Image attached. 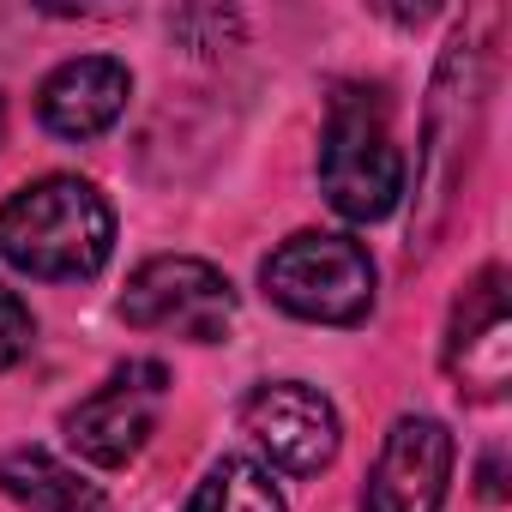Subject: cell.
<instances>
[{
    "label": "cell",
    "mask_w": 512,
    "mask_h": 512,
    "mask_svg": "<svg viewBox=\"0 0 512 512\" xmlns=\"http://www.w3.org/2000/svg\"><path fill=\"white\" fill-rule=\"evenodd\" d=\"M440 356H446V374L458 380V392L470 404L506 398V380H512V308H506V272L500 266H482L464 284V296L452 302Z\"/></svg>",
    "instance_id": "52a82bcc"
},
{
    "label": "cell",
    "mask_w": 512,
    "mask_h": 512,
    "mask_svg": "<svg viewBox=\"0 0 512 512\" xmlns=\"http://www.w3.org/2000/svg\"><path fill=\"white\" fill-rule=\"evenodd\" d=\"M127 97H133V73L115 55H79L37 85V121L55 139H97L121 121Z\"/></svg>",
    "instance_id": "30bf717a"
},
{
    "label": "cell",
    "mask_w": 512,
    "mask_h": 512,
    "mask_svg": "<svg viewBox=\"0 0 512 512\" xmlns=\"http://www.w3.org/2000/svg\"><path fill=\"white\" fill-rule=\"evenodd\" d=\"M163 398H169V368L163 362H127L115 368L91 398H79L61 422L67 446L85 458V464H103V470H121L127 458L145 452L157 416H163Z\"/></svg>",
    "instance_id": "8992f818"
},
{
    "label": "cell",
    "mask_w": 512,
    "mask_h": 512,
    "mask_svg": "<svg viewBox=\"0 0 512 512\" xmlns=\"http://www.w3.org/2000/svg\"><path fill=\"white\" fill-rule=\"evenodd\" d=\"M320 193L350 223H380L404 199V151L380 91L350 85L326 109L320 133Z\"/></svg>",
    "instance_id": "7a4b0ae2"
},
{
    "label": "cell",
    "mask_w": 512,
    "mask_h": 512,
    "mask_svg": "<svg viewBox=\"0 0 512 512\" xmlns=\"http://www.w3.org/2000/svg\"><path fill=\"white\" fill-rule=\"evenodd\" d=\"M266 296L314 326H362L374 314V260L356 235L338 229H296L260 266Z\"/></svg>",
    "instance_id": "3957f363"
},
{
    "label": "cell",
    "mask_w": 512,
    "mask_h": 512,
    "mask_svg": "<svg viewBox=\"0 0 512 512\" xmlns=\"http://www.w3.org/2000/svg\"><path fill=\"white\" fill-rule=\"evenodd\" d=\"M181 512H284V494L253 458H217Z\"/></svg>",
    "instance_id": "7c38bea8"
},
{
    "label": "cell",
    "mask_w": 512,
    "mask_h": 512,
    "mask_svg": "<svg viewBox=\"0 0 512 512\" xmlns=\"http://www.w3.org/2000/svg\"><path fill=\"white\" fill-rule=\"evenodd\" d=\"M476 103H482V43H476L470 31H458V37L446 43L440 73H434V103H428V151H422V193H416L410 247H428V241L440 235L446 199H452V187L464 181L458 145L470 139Z\"/></svg>",
    "instance_id": "5b68a950"
},
{
    "label": "cell",
    "mask_w": 512,
    "mask_h": 512,
    "mask_svg": "<svg viewBox=\"0 0 512 512\" xmlns=\"http://www.w3.org/2000/svg\"><path fill=\"white\" fill-rule=\"evenodd\" d=\"M241 428L253 434V446H260L284 476H314L338 458V410L326 392L302 386V380H278V386H260L247 404H241Z\"/></svg>",
    "instance_id": "ba28073f"
},
{
    "label": "cell",
    "mask_w": 512,
    "mask_h": 512,
    "mask_svg": "<svg viewBox=\"0 0 512 512\" xmlns=\"http://www.w3.org/2000/svg\"><path fill=\"white\" fill-rule=\"evenodd\" d=\"M115 253V205L85 175H43L25 181L0 205V260L25 278L67 284L97 278Z\"/></svg>",
    "instance_id": "6da1fadb"
},
{
    "label": "cell",
    "mask_w": 512,
    "mask_h": 512,
    "mask_svg": "<svg viewBox=\"0 0 512 512\" xmlns=\"http://www.w3.org/2000/svg\"><path fill=\"white\" fill-rule=\"evenodd\" d=\"M452 458H458V446H452L446 422L398 416L380 458H374L362 512H440L446 482H452Z\"/></svg>",
    "instance_id": "9c48e42d"
},
{
    "label": "cell",
    "mask_w": 512,
    "mask_h": 512,
    "mask_svg": "<svg viewBox=\"0 0 512 512\" xmlns=\"http://www.w3.org/2000/svg\"><path fill=\"white\" fill-rule=\"evenodd\" d=\"M482 500H506V482H500V452H488V464H482Z\"/></svg>",
    "instance_id": "5bb4252c"
},
{
    "label": "cell",
    "mask_w": 512,
    "mask_h": 512,
    "mask_svg": "<svg viewBox=\"0 0 512 512\" xmlns=\"http://www.w3.org/2000/svg\"><path fill=\"white\" fill-rule=\"evenodd\" d=\"M121 320L133 332H181L193 344H223L235 326V290L211 260L163 253V260H145L127 278Z\"/></svg>",
    "instance_id": "277c9868"
},
{
    "label": "cell",
    "mask_w": 512,
    "mask_h": 512,
    "mask_svg": "<svg viewBox=\"0 0 512 512\" xmlns=\"http://www.w3.org/2000/svg\"><path fill=\"white\" fill-rule=\"evenodd\" d=\"M31 332H37V320H31V308L0 284V368H13L25 350H31Z\"/></svg>",
    "instance_id": "4fadbf2b"
},
{
    "label": "cell",
    "mask_w": 512,
    "mask_h": 512,
    "mask_svg": "<svg viewBox=\"0 0 512 512\" xmlns=\"http://www.w3.org/2000/svg\"><path fill=\"white\" fill-rule=\"evenodd\" d=\"M0 494L25 512H109V494L43 446H19L0 458Z\"/></svg>",
    "instance_id": "8fae6325"
}]
</instances>
